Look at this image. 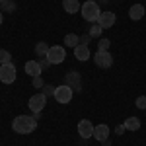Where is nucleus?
I'll return each mask as SVG.
<instances>
[{"label": "nucleus", "mask_w": 146, "mask_h": 146, "mask_svg": "<svg viewBox=\"0 0 146 146\" xmlns=\"http://www.w3.org/2000/svg\"><path fill=\"white\" fill-rule=\"evenodd\" d=\"M12 129L18 135H29V133H33L35 129H37V119H35L33 115L31 117L29 115H18L12 121Z\"/></svg>", "instance_id": "f257e3e1"}, {"label": "nucleus", "mask_w": 146, "mask_h": 146, "mask_svg": "<svg viewBox=\"0 0 146 146\" xmlns=\"http://www.w3.org/2000/svg\"><path fill=\"white\" fill-rule=\"evenodd\" d=\"M80 14H82V18L86 20V22L90 23H98V20H100V4L96 2V0H86L84 4H82V8H80Z\"/></svg>", "instance_id": "f03ea898"}, {"label": "nucleus", "mask_w": 146, "mask_h": 146, "mask_svg": "<svg viewBox=\"0 0 146 146\" xmlns=\"http://www.w3.org/2000/svg\"><path fill=\"white\" fill-rule=\"evenodd\" d=\"M45 105H47V96L43 92L33 94V96L29 98V101H27V107L31 109V113H41L45 109Z\"/></svg>", "instance_id": "7ed1b4c3"}, {"label": "nucleus", "mask_w": 146, "mask_h": 146, "mask_svg": "<svg viewBox=\"0 0 146 146\" xmlns=\"http://www.w3.org/2000/svg\"><path fill=\"white\" fill-rule=\"evenodd\" d=\"M45 58L51 62V64H60V62L66 58V51H64L62 45H53L51 49H49V53H47Z\"/></svg>", "instance_id": "20e7f679"}, {"label": "nucleus", "mask_w": 146, "mask_h": 146, "mask_svg": "<svg viewBox=\"0 0 146 146\" xmlns=\"http://www.w3.org/2000/svg\"><path fill=\"white\" fill-rule=\"evenodd\" d=\"M72 96H74V90H72L70 86H66V84L55 88V101L56 103H70Z\"/></svg>", "instance_id": "39448f33"}, {"label": "nucleus", "mask_w": 146, "mask_h": 146, "mask_svg": "<svg viewBox=\"0 0 146 146\" xmlns=\"http://www.w3.org/2000/svg\"><path fill=\"white\" fill-rule=\"evenodd\" d=\"M16 76H18V72H16V66L8 62V64H0V82L2 84H12V82H16Z\"/></svg>", "instance_id": "423d86ee"}, {"label": "nucleus", "mask_w": 146, "mask_h": 146, "mask_svg": "<svg viewBox=\"0 0 146 146\" xmlns=\"http://www.w3.org/2000/svg\"><path fill=\"white\" fill-rule=\"evenodd\" d=\"M64 84L70 86L74 92H82V74H80L78 70H70V72H66Z\"/></svg>", "instance_id": "0eeeda50"}, {"label": "nucleus", "mask_w": 146, "mask_h": 146, "mask_svg": "<svg viewBox=\"0 0 146 146\" xmlns=\"http://www.w3.org/2000/svg\"><path fill=\"white\" fill-rule=\"evenodd\" d=\"M94 60H96V66L98 68H109L113 64V55L109 51H98L94 55Z\"/></svg>", "instance_id": "6e6552de"}, {"label": "nucleus", "mask_w": 146, "mask_h": 146, "mask_svg": "<svg viewBox=\"0 0 146 146\" xmlns=\"http://www.w3.org/2000/svg\"><path fill=\"white\" fill-rule=\"evenodd\" d=\"M115 22H117V16H115V12H101L100 14V20H98V23H100L101 29H109V27H113L115 25Z\"/></svg>", "instance_id": "1a4fd4ad"}, {"label": "nucleus", "mask_w": 146, "mask_h": 146, "mask_svg": "<svg viewBox=\"0 0 146 146\" xmlns=\"http://www.w3.org/2000/svg\"><path fill=\"white\" fill-rule=\"evenodd\" d=\"M78 135L82 138H94V125L88 119H82L78 123Z\"/></svg>", "instance_id": "9d476101"}, {"label": "nucleus", "mask_w": 146, "mask_h": 146, "mask_svg": "<svg viewBox=\"0 0 146 146\" xmlns=\"http://www.w3.org/2000/svg\"><path fill=\"white\" fill-rule=\"evenodd\" d=\"M23 68H25V74H29L31 78L39 76V74H41V70H43V68H41V64H39V60H27Z\"/></svg>", "instance_id": "9b49d317"}, {"label": "nucleus", "mask_w": 146, "mask_h": 146, "mask_svg": "<svg viewBox=\"0 0 146 146\" xmlns=\"http://www.w3.org/2000/svg\"><path fill=\"white\" fill-rule=\"evenodd\" d=\"M144 6L142 4H133L131 8H129V18L133 20V22H138V20H142L144 18Z\"/></svg>", "instance_id": "f8f14e48"}, {"label": "nucleus", "mask_w": 146, "mask_h": 146, "mask_svg": "<svg viewBox=\"0 0 146 146\" xmlns=\"http://www.w3.org/2000/svg\"><path fill=\"white\" fill-rule=\"evenodd\" d=\"M107 136H109V127L107 125H96L94 127V138L96 140L103 142V140H107Z\"/></svg>", "instance_id": "ddd939ff"}, {"label": "nucleus", "mask_w": 146, "mask_h": 146, "mask_svg": "<svg viewBox=\"0 0 146 146\" xmlns=\"http://www.w3.org/2000/svg\"><path fill=\"white\" fill-rule=\"evenodd\" d=\"M74 56L78 58V60H82V62H86L88 58H90V49H88V45H82L80 43L78 47H74Z\"/></svg>", "instance_id": "4468645a"}, {"label": "nucleus", "mask_w": 146, "mask_h": 146, "mask_svg": "<svg viewBox=\"0 0 146 146\" xmlns=\"http://www.w3.org/2000/svg\"><path fill=\"white\" fill-rule=\"evenodd\" d=\"M62 8H64L66 14H76V12H80L82 4L78 0H62Z\"/></svg>", "instance_id": "2eb2a0df"}, {"label": "nucleus", "mask_w": 146, "mask_h": 146, "mask_svg": "<svg viewBox=\"0 0 146 146\" xmlns=\"http://www.w3.org/2000/svg\"><path fill=\"white\" fill-rule=\"evenodd\" d=\"M125 131H138L140 129V119L138 117H129V119H125Z\"/></svg>", "instance_id": "dca6fc26"}, {"label": "nucleus", "mask_w": 146, "mask_h": 146, "mask_svg": "<svg viewBox=\"0 0 146 146\" xmlns=\"http://www.w3.org/2000/svg\"><path fill=\"white\" fill-rule=\"evenodd\" d=\"M64 45L72 47V49H74V47H78L80 45V37L76 33H66V35H64Z\"/></svg>", "instance_id": "f3484780"}, {"label": "nucleus", "mask_w": 146, "mask_h": 146, "mask_svg": "<svg viewBox=\"0 0 146 146\" xmlns=\"http://www.w3.org/2000/svg\"><path fill=\"white\" fill-rule=\"evenodd\" d=\"M49 49H51V45L45 43V41H41V43L35 45V53H37V56H43V58H45L47 53H49Z\"/></svg>", "instance_id": "a211bd4d"}, {"label": "nucleus", "mask_w": 146, "mask_h": 146, "mask_svg": "<svg viewBox=\"0 0 146 146\" xmlns=\"http://www.w3.org/2000/svg\"><path fill=\"white\" fill-rule=\"evenodd\" d=\"M109 47H111V41L107 37H101L98 41V51H109Z\"/></svg>", "instance_id": "6ab92c4d"}, {"label": "nucleus", "mask_w": 146, "mask_h": 146, "mask_svg": "<svg viewBox=\"0 0 146 146\" xmlns=\"http://www.w3.org/2000/svg\"><path fill=\"white\" fill-rule=\"evenodd\" d=\"M8 62H12V55L8 51L0 49V64H8Z\"/></svg>", "instance_id": "aec40b11"}, {"label": "nucleus", "mask_w": 146, "mask_h": 146, "mask_svg": "<svg viewBox=\"0 0 146 146\" xmlns=\"http://www.w3.org/2000/svg\"><path fill=\"white\" fill-rule=\"evenodd\" d=\"M101 31H103V29L100 27V23H94V25L90 27V31H88V33H90V37H100Z\"/></svg>", "instance_id": "412c9836"}, {"label": "nucleus", "mask_w": 146, "mask_h": 146, "mask_svg": "<svg viewBox=\"0 0 146 146\" xmlns=\"http://www.w3.org/2000/svg\"><path fill=\"white\" fill-rule=\"evenodd\" d=\"M135 105L138 107V109H144L146 111V96H138L136 101H135Z\"/></svg>", "instance_id": "4be33fe9"}, {"label": "nucleus", "mask_w": 146, "mask_h": 146, "mask_svg": "<svg viewBox=\"0 0 146 146\" xmlns=\"http://www.w3.org/2000/svg\"><path fill=\"white\" fill-rule=\"evenodd\" d=\"M43 86H45L43 78H41V76H35V78H33V88H35V90H41Z\"/></svg>", "instance_id": "5701e85b"}, {"label": "nucleus", "mask_w": 146, "mask_h": 146, "mask_svg": "<svg viewBox=\"0 0 146 146\" xmlns=\"http://www.w3.org/2000/svg\"><path fill=\"white\" fill-rule=\"evenodd\" d=\"M6 10H8V12H14V10H16V6H14L12 2H8V0H6V2H2V10H0V12H6Z\"/></svg>", "instance_id": "b1692460"}, {"label": "nucleus", "mask_w": 146, "mask_h": 146, "mask_svg": "<svg viewBox=\"0 0 146 146\" xmlns=\"http://www.w3.org/2000/svg\"><path fill=\"white\" fill-rule=\"evenodd\" d=\"M41 90H43V94H45L47 98H49V96H55V88H53V86H49V84H45Z\"/></svg>", "instance_id": "393cba45"}, {"label": "nucleus", "mask_w": 146, "mask_h": 146, "mask_svg": "<svg viewBox=\"0 0 146 146\" xmlns=\"http://www.w3.org/2000/svg\"><path fill=\"white\" fill-rule=\"evenodd\" d=\"M92 37H90V33H86V35H82V37H80V43H82V45H88V41H90Z\"/></svg>", "instance_id": "a878e982"}, {"label": "nucleus", "mask_w": 146, "mask_h": 146, "mask_svg": "<svg viewBox=\"0 0 146 146\" xmlns=\"http://www.w3.org/2000/svg\"><path fill=\"white\" fill-rule=\"evenodd\" d=\"M39 64H41V68H47L49 64H51V62H49L47 58H43V60H39Z\"/></svg>", "instance_id": "bb28decb"}, {"label": "nucleus", "mask_w": 146, "mask_h": 146, "mask_svg": "<svg viewBox=\"0 0 146 146\" xmlns=\"http://www.w3.org/2000/svg\"><path fill=\"white\" fill-rule=\"evenodd\" d=\"M115 133H117V135H123V133H125V127H123V125H119V127L115 129Z\"/></svg>", "instance_id": "cd10ccee"}, {"label": "nucleus", "mask_w": 146, "mask_h": 146, "mask_svg": "<svg viewBox=\"0 0 146 146\" xmlns=\"http://www.w3.org/2000/svg\"><path fill=\"white\" fill-rule=\"evenodd\" d=\"M2 22H4V16H2V12H0V25H2Z\"/></svg>", "instance_id": "c85d7f7f"}, {"label": "nucleus", "mask_w": 146, "mask_h": 146, "mask_svg": "<svg viewBox=\"0 0 146 146\" xmlns=\"http://www.w3.org/2000/svg\"><path fill=\"white\" fill-rule=\"evenodd\" d=\"M0 2H6V0H0Z\"/></svg>", "instance_id": "c756f323"}]
</instances>
